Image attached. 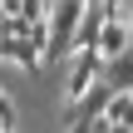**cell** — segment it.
I'll list each match as a JSON object with an SVG mask.
<instances>
[{
	"label": "cell",
	"mask_w": 133,
	"mask_h": 133,
	"mask_svg": "<svg viewBox=\"0 0 133 133\" xmlns=\"http://www.w3.org/2000/svg\"><path fill=\"white\" fill-rule=\"evenodd\" d=\"M0 64H5V39H0Z\"/></svg>",
	"instance_id": "ba28073f"
},
{
	"label": "cell",
	"mask_w": 133,
	"mask_h": 133,
	"mask_svg": "<svg viewBox=\"0 0 133 133\" xmlns=\"http://www.w3.org/2000/svg\"><path fill=\"white\" fill-rule=\"evenodd\" d=\"M104 79H109L114 89H123V94H133V49H128V54H118V59H109V64H104Z\"/></svg>",
	"instance_id": "277c9868"
},
{
	"label": "cell",
	"mask_w": 133,
	"mask_h": 133,
	"mask_svg": "<svg viewBox=\"0 0 133 133\" xmlns=\"http://www.w3.org/2000/svg\"><path fill=\"white\" fill-rule=\"evenodd\" d=\"M99 49H104V59H118V54L133 49V20L128 15H109V25L99 35Z\"/></svg>",
	"instance_id": "3957f363"
},
{
	"label": "cell",
	"mask_w": 133,
	"mask_h": 133,
	"mask_svg": "<svg viewBox=\"0 0 133 133\" xmlns=\"http://www.w3.org/2000/svg\"><path fill=\"white\" fill-rule=\"evenodd\" d=\"M0 133H15V128H0Z\"/></svg>",
	"instance_id": "9c48e42d"
},
{
	"label": "cell",
	"mask_w": 133,
	"mask_h": 133,
	"mask_svg": "<svg viewBox=\"0 0 133 133\" xmlns=\"http://www.w3.org/2000/svg\"><path fill=\"white\" fill-rule=\"evenodd\" d=\"M0 35H5V10H0Z\"/></svg>",
	"instance_id": "52a82bcc"
},
{
	"label": "cell",
	"mask_w": 133,
	"mask_h": 133,
	"mask_svg": "<svg viewBox=\"0 0 133 133\" xmlns=\"http://www.w3.org/2000/svg\"><path fill=\"white\" fill-rule=\"evenodd\" d=\"M109 123H123V128H133V94H114V104H109Z\"/></svg>",
	"instance_id": "5b68a950"
},
{
	"label": "cell",
	"mask_w": 133,
	"mask_h": 133,
	"mask_svg": "<svg viewBox=\"0 0 133 133\" xmlns=\"http://www.w3.org/2000/svg\"><path fill=\"white\" fill-rule=\"evenodd\" d=\"M0 39H5V59L20 64L25 74H39L44 69V44H35L30 35H0Z\"/></svg>",
	"instance_id": "7a4b0ae2"
},
{
	"label": "cell",
	"mask_w": 133,
	"mask_h": 133,
	"mask_svg": "<svg viewBox=\"0 0 133 133\" xmlns=\"http://www.w3.org/2000/svg\"><path fill=\"white\" fill-rule=\"evenodd\" d=\"M104 49H74V59H69V74H64V94L69 99H84L99 79H104Z\"/></svg>",
	"instance_id": "6da1fadb"
},
{
	"label": "cell",
	"mask_w": 133,
	"mask_h": 133,
	"mask_svg": "<svg viewBox=\"0 0 133 133\" xmlns=\"http://www.w3.org/2000/svg\"><path fill=\"white\" fill-rule=\"evenodd\" d=\"M128 20H133V5H128Z\"/></svg>",
	"instance_id": "30bf717a"
},
{
	"label": "cell",
	"mask_w": 133,
	"mask_h": 133,
	"mask_svg": "<svg viewBox=\"0 0 133 133\" xmlns=\"http://www.w3.org/2000/svg\"><path fill=\"white\" fill-rule=\"evenodd\" d=\"M0 128H15V104H10L5 89H0Z\"/></svg>",
	"instance_id": "8992f818"
}]
</instances>
